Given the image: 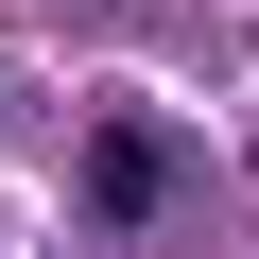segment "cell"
<instances>
[{"mask_svg": "<svg viewBox=\"0 0 259 259\" xmlns=\"http://www.w3.org/2000/svg\"><path fill=\"white\" fill-rule=\"evenodd\" d=\"M87 190H104V225H156L173 207V139H156V121H104V139H87Z\"/></svg>", "mask_w": 259, "mask_h": 259, "instance_id": "obj_1", "label": "cell"}]
</instances>
